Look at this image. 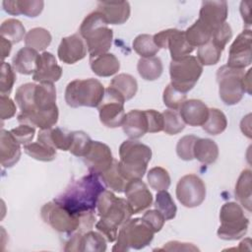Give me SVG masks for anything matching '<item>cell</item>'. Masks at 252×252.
Here are the masks:
<instances>
[{
  "mask_svg": "<svg viewBox=\"0 0 252 252\" xmlns=\"http://www.w3.org/2000/svg\"><path fill=\"white\" fill-rule=\"evenodd\" d=\"M184 32L187 41L193 47H200L204 45L213 36V32L199 20H197Z\"/></svg>",
  "mask_w": 252,
  "mask_h": 252,
  "instance_id": "obj_35",
  "label": "cell"
},
{
  "mask_svg": "<svg viewBox=\"0 0 252 252\" xmlns=\"http://www.w3.org/2000/svg\"><path fill=\"white\" fill-rule=\"evenodd\" d=\"M206 185L196 174L182 176L176 185L177 200L186 208L200 206L206 198Z\"/></svg>",
  "mask_w": 252,
  "mask_h": 252,
  "instance_id": "obj_13",
  "label": "cell"
},
{
  "mask_svg": "<svg viewBox=\"0 0 252 252\" xmlns=\"http://www.w3.org/2000/svg\"><path fill=\"white\" fill-rule=\"evenodd\" d=\"M38 55L37 51L27 46L23 47L13 57L12 67L23 75L33 74L36 69Z\"/></svg>",
  "mask_w": 252,
  "mask_h": 252,
  "instance_id": "obj_28",
  "label": "cell"
},
{
  "mask_svg": "<svg viewBox=\"0 0 252 252\" xmlns=\"http://www.w3.org/2000/svg\"><path fill=\"white\" fill-rule=\"evenodd\" d=\"M227 126V120L224 113L218 108H209V116L202 128L210 135H219L222 133Z\"/></svg>",
  "mask_w": 252,
  "mask_h": 252,
  "instance_id": "obj_38",
  "label": "cell"
},
{
  "mask_svg": "<svg viewBox=\"0 0 252 252\" xmlns=\"http://www.w3.org/2000/svg\"><path fill=\"white\" fill-rule=\"evenodd\" d=\"M4 10L13 16L25 15L29 18L37 17L43 10V1H27V0H9L2 2Z\"/></svg>",
  "mask_w": 252,
  "mask_h": 252,
  "instance_id": "obj_27",
  "label": "cell"
},
{
  "mask_svg": "<svg viewBox=\"0 0 252 252\" xmlns=\"http://www.w3.org/2000/svg\"><path fill=\"white\" fill-rule=\"evenodd\" d=\"M148 120V132L157 133L163 129V117L162 114L155 109L145 110Z\"/></svg>",
  "mask_w": 252,
  "mask_h": 252,
  "instance_id": "obj_50",
  "label": "cell"
},
{
  "mask_svg": "<svg viewBox=\"0 0 252 252\" xmlns=\"http://www.w3.org/2000/svg\"><path fill=\"white\" fill-rule=\"evenodd\" d=\"M62 76V68L57 64L55 56L47 51L38 55L37 65L32 79L39 84H53Z\"/></svg>",
  "mask_w": 252,
  "mask_h": 252,
  "instance_id": "obj_20",
  "label": "cell"
},
{
  "mask_svg": "<svg viewBox=\"0 0 252 252\" xmlns=\"http://www.w3.org/2000/svg\"><path fill=\"white\" fill-rule=\"evenodd\" d=\"M222 50L215 41L210 39L207 43L198 47L197 59L202 66L215 65L220 61Z\"/></svg>",
  "mask_w": 252,
  "mask_h": 252,
  "instance_id": "obj_39",
  "label": "cell"
},
{
  "mask_svg": "<svg viewBox=\"0 0 252 252\" xmlns=\"http://www.w3.org/2000/svg\"><path fill=\"white\" fill-rule=\"evenodd\" d=\"M179 115L189 126H202L208 119L209 108L200 99H186L179 108Z\"/></svg>",
  "mask_w": 252,
  "mask_h": 252,
  "instance_id": "obj_22",
  "label": "cell"
},
{
  "mask_svg": "<svg viewBox=\"0 0 252 252\" xmlns=\"http://www.w3.org/2000/svg\"><path fill=\"white\" fill-rule=\"evenodd\" d=\"M11 133L21 145H27L32 141L34 137L35 129L32 126H30L27 124H21L20 126L13 128L11 130Z\"/></svg>",
  "mask_w": 252,
  "mask_h": 252,
  "instance_id": "obj_49",
  "label": "cell"
},
{
  "mask_svg": "<svg viewBox=\"0 0 252 252\" xmlns=\"http://www.w3.org/2000/svg\"><path fill=\"white\" fill-rule=\"evenodd\" d=\"M154 233V230L143 219H129L121 225L112 251L143 249L152 242Z\"/></svg>",
  "mask_w": 252,
  "mask_h": 252,
  "instance_id": "obj_6",
  "label": "cell"
},
{
  "mask_svg": "<svg viewBox=\"0 0 252 252\" xmlns=\"http://www.w3.org/2000/svg\"><path fill=\"white\" fill-rule=\"evenodd\" d=\"M252 62V35L249 29L243 30L229 47L227 66L242 69Z\"/></svg>",
  "mask_w": 252,
  "mask_h": 252,
  "instance_id": "obj_15",
  "label": "cell"
},
{
  "mask_svg": "<svg viewBox=\"0 0 252 252\" xmlns=\"http://www.w3.org/2000/svg\"><path fill=\"white\" fill-rule=\"evenodd\" d=\"M123 132L131 139L136 140L148 132V120L145 111L133 109L127 112L122 122Z\"/></svg>",
  "mask_w": 252,
  "mask_h": 252,
  "instance_id": "obj_25",
  "label": "cell"
},
{
  "mask_svg": "<svg viewBox=\"0 0 252 252\" xmlns=\"http://www.w3.org/2000/svg\"><path fill=\"white\" fill-rule=\"evenodd\" d=\"M105 187L98 174L90 172L73 181L54 200L82 220L83 217L94 213L98 197Z\"/></svg>",
  "mask_w": 252,
  "mask_h": 252,
  "instance_id": "obj_2",
  "label": "cell"
},
{
  "mask_svg": "<svg viewBox=\"0 0 252 252\" xmlns=\"http://www.w3.org/2000/svg\"><path fill=\"white\" fill-rule=\"evenodd\" d=\"M155 208L158 210L165 219V220H169L175 218L177 208L172 200L171 195L166 190L158 191L156 196Z\"/></svg>",
  "mask_w": 252,
  "mask_h": 252,
  "instance_id": "obj_40",
  "label": "cell"
},
{
  "mask_svg": "<svg viewBox=\"0 0 252 252\" xmlns=\"http://www.w3.org/2000/svg\"><path fill=\"white\" fill-rule=\"evenodd\" d=\"M251 71H252V69H249L246 73H244V76H243V87H244V92H245V93H247L248 94H251V80H250Z\"/></svg>",
  "mask_w": 252,
  "mask_h": 252,
  "instance_id": "obj_58",
  "label": "cell"
},
{
  "mask_svg": "<svg viewBox=\"0 0 252 252\" xmlns=\"http://www.w3.org/2000/svg\"><path fill=\"white\" fill-rule=\"evenodd\" d=\"M119 169L128 180L142 179L152 158V150L149 146L136 141L126 140L119 148Z\"/></svg>",
  "mask_w": 252,
  "mask_h": 252,
  "instance_id": "obj_4",
  "label": "cell"
},
{
  "mask_svg": "<svg viewBox=\"0 0 252 252\" xmlns=\"http://www.w3.org/2000/svg\"><path fill=\"white\" fill-rule=\"evenodd\" d=\"M105 89L102 84L94 78L74 80L65 90L66 103L71 107H97L104 96Z\"/></svg>",
  "mask_w": 252,
  "mask_h": 252,
  "instance_id": "obj_5",
  "label": "cell"
},
{
  "mask_svg": "<svg viewBox=\"0 0 252 252\" xmlns=\"http://www.w3.org/2000/svg\"><path fill=\"white\" fill-rule=\"evenodd\" d=\"M161 114L163 117L162 131H164L166 134L176 135L185 128V123L183 122L179 113L176 112V110L167 109L164 110Z\"/></svg>",
  "mask_w": 252,
  "mask_h": 252,
  "instance_id": "obj_45",
  "label": "cell"
},
{
  "mask_svg": "<svg viewBox=\"0 0 252 252\" xmlns=\"http://www.w3.org/2000/svg\"><path fill=\"white\" fill-rule=\"evenodd\" d=\"M65 251H105L106 241L101 233L89 230L71 236L64 248Z\"/></svg>",
  "mask_w": 252,
  "mask_h": 252,
  "instance_id": "obj_19",
  "label": "cell"
},
{
  "mask_svg": "<svg viewBox=\"0 0 252 252\" xmlns=\"http://www.w3.org/2000/svg\"><path fill=\"white\" fill-rule=\"evenodd\" d=\"M203 72V66L195 56L188 55L179 60H171L169 65L170 85L181 93L191 91Z\"/></svg>",
  "mask_w": 252,
  "mask_h": 252,
  "instance_id": "obj_8",
  "label": "cell"
},
{
  "mask_svg": "<svg viewBox=\"0 0 252 252\" xmlns=\"http://www.w3.org/2000/svg\"><path fill=\"white\" fill-rule=\"evenodd\" d=\"M79 33L85 40L90 59L107 53L111 47L113 31L108 28L102 14L96 10L84 19Z\"/></svg>",
  "mask_w": 252,
  "mask_h": 252,
  "instance_id": "obj_3",
  "label": "cell"
},
{
  "mask_svg": "<svg viewBox=\"0 0 252 252\" xmlns=\"http://www.w3.org/2000/svg\"><path fill=\"white\" fill-rule=\"evenodd\" d=\"M137 70L142 79L146 81H155L161 76L163 66L160 58L156 56L140 58L137 64Z\"/></svg>",
  "mask_w": 252,
  "mask_h": 252,
  "instance_id": "obj_33",
  "label": "cell"
},
{
  "mask_svg": "<svg viewBox=\"0 0 252 252\" xmlns=\"http://www.w3.org/2000/svg\"><path fill=\"white\" fill-rule=\"evenodd\" d=\"M92 139L90 136L83 131H74L72 132V143L69 149V152L79 158H84L88 153Z\"/></svg>",
  "mask_w": 252,
  "mask_h": 252,
  "instance_id": "obj_44",
  "label": "cell"
},
{
  "mask_svg": "<svg viewBox=\"0 0 252 252\" xmlns=\"http://www.w3.org/2000/svg\"><path fill=\"white\" fill-rule=\"evenodd\" d=\"M96 11L100 12L109 25H122L130 17L131 9L127 1L122 2H98Z\"/></svg>",
  "mask_w": 252,
  "mask_h": 252,
  "instance_id": "obj_24",
  "label": "cell"
},
{
  "mask_svg": "<svg viewBox=\"0 0 252 252\" xmlns=\"http://www.w3.org/2000/svg\"><path fill=\"white\" fill-rule=\"evenodd\" d=\"M40 216L45 223L61 233H72L80 228L81 218L55 200L42 206Z\"/></svg>",
  "mask_w": 252,
  "mask_h": 252,
  "instance_id": "obj_11",
  "label": "cell"
},
{
  "mask_svg": "<svg viewBox=\"0 0 252 252\" xmlns=\"http://www.w3.org/2000/svg\"><path fill=\"white\" fill-rule=\"evenodd\" d=\"M124 192L132 215L145 211L153 203V195L142 179L130 180Z\"/></svg>",
  "mask_w": 252,
  "mask_h": 252,
  "instance_id": "obj_17",
  "label": "cell"
},
{
  "mask_svg": "<svg viewBox=\"0 0 252 252\" xmlns=\"http://www.w3.org/2000/svg\"><path fill=\"white\" fill-rule=\"evenodd\" d=\"M244 70L230 68L223 65L217 72V82L219 84V94L222 102L226 105L238 103L244 94L243 87Z\"/></svg>",
  "mask_w": 252,
  "mask_h": 252,
  "instance_id": "obj_9",
  "label": "cell"
},
{
  "mask_svg": "<svg viewBox=\"0 0 252 252\" xmlns=\"http://www.w3.org/2000/svg\"><path fill=\"white\" fill-rule=\"evenodd\" d=\"M142 219L151 226L154 232H158L162 228L165 221L164 217L156 209L147 211Z\"/></svg>",
  "mask_w": 252,
  "mask_h": 252,
  "instance_id": "obj_52",
  "label": "cell"
},
{
  "mask_svg": "<svg viewBox=\"0 0 252 252\" xmlns=\"http://www.w3.org/2000/svg\"><path fill=\"white\" fill-rule=\"evenodd\" d=\"M150 186L156 191L167 190L170 185V176L166 169L160 166L153 167L147 175Z\"/></svg>",
  "mask_w": 252,
  "mask_h": 252,
  "instance_id": "obj_43",
  "label": "cell"
},
{
  "mask_svg": "<svg viewBox=\"0 0 252 252\" xmlns=\"http://www.w3.org/2000/svg\"><path fill=\"white\" fill-rule=\"evenodd\" d=\"M37 142L55 150L69 151L72 143V132H66L61 128L40 129Z\"/></svg>",
  "mask_w": 252,
  "mask_h": 252,
  "instance_id": "obj_26",
  "label": "cell"
},
{
  "mask_svg": "<svg viewBox=\"0 0 252 252\" xmlns=\"http://www.w3.org/2000/svg\"><path fill=\"white\" fill-rule=\"evenodd\" d=\"M96 208L100 219L117 228L121 227L132 216L126 199L118 198L106 189L99 195Z\"/></svg>",
  "mask_w": 252,
  "mask_h": 252,
  "instance_id": "obj_10",
  "label": "cell"
},
{
  "mask_svg": "<svg viewBox=\"0 0 252 252\" xmlns=\"http://www.w3.org/2000/svg\"><path fill=\"white\" fill-rule=\"evenodd\" d=\"M20 143L12 135L11 131L2 129L0 135V158L1 165L5 168L15 165L21 157Z\"/></svg>",
  "mask_w": 252,
  "mask_h": 252,
  "instance_id": "obj_23",
  "label": "cell"
},
{
  "mask_svg": "<svg viewBox=\"0 0 252 252\" xmlns=\"http://www.w3.org/2000/svg\"><path fill=\"white\" fill-rule=\"evenodd\" d=\"M83 159L90 172L98 175L106 171L114 160L110 148L106 144L98 141L92 142L91 147Z\"/></svg>",
  "mask_w": 252,
  "mask_h": 252,
  "instance_id": "obj_16",
  "label": "cell"
},
{
  "mask_svg": "<svg viewBox=\"0 0 252 252\" xmlns=\"http://www.w3.org/2000/svg\"><path fill=\"white\" fill-rule=\"evenodd\" d=\"M158 251H198L199 249L191 243L179 242V241H169L163 245V247L158 248Z\"/></svg>",
  "mask_w": 252,
  "mask_h": 252,
  "instance_id": "obj_55",
  "label": "cell"
},
{
  "mask_svg": "<svg viewBox=\"0 0 252 252\" xmlns=\"http://www.w3.org/2000/svg\"><path fill=\"white\" fill-rule=\"evenodd\" d=\"M231 36H232L231 28L227 23H224L213 32V36L211 39L215 41L221 49H224L226 43L229 41Z\"/></svg>",
  "mask_w": 252,
  "mask_h": 252,
  "instance_id": "obj_51",
  "label": "cell"
},
{
  "mask_svg": "<svg viewBox=\"0 0 252 252\" xmlns=\"http://www.w3.org/2000/svg\"><path fill=\"white\" fill-rule=\"evenodd\" d=\"M251 2L250 1H242L240 3V14L244 21L246 27L251 26Z\"/></svg>",
  "mask_w": 252,
  "mask_h": 252,
  "instance_id": "obj_56",
  "label": "cell"
},
{
  "mask_svg": "<svg viewBox=\"0 0 252 252\" xmlns=\"http://www.w3.org/2000/svg\"><path fill=\"white\" fill-rule=\"evenodd\" d=\"M15 100L21 109V124L49 129L57 123L59 112L53 84H23L16 90Z\"/></svg>",
  "mask_w": 252,
  "mask_h": 252,
  "instance_id": "obj_1",
  "label": "cell"
},
{
  "mask_svg": "<svg viewBox=\"0 0 252 252\" xmlns=\"http://www.w3.org/2000/svg\"><path fill=\"white\" fill-rule=\"evenodd\" d=\"M227 13L228 7L225 1H203L198 20L214 32L225 23Z\"/></svg>",
  "mask_w": 252,
  "mask_h": 252,
  "instance_id": "obj_18",
  "label": "cell"
},
{
  "mask_svg": "<svg viewBox=\"0 0 252 252\" xmlns=\"http://www.w3.org/2000/svg\"><path fill=\"white\" fill-rule=\"evenodd\" d=\"M133 49L141 58L154 57L159 50V48L155 44L154 37L151 34H139L133 40Z\"/></svg>",
  "mask_w": 252,
  "mask_h": 252,
  "instance_id": "obj_41",
  "label": "cell"
},
{
  "mask_svg": "<svg viewBox=\"0 0 252 252\" xmlns=\"http://www.w3.org/2000/svg\"><path fill=\"white\" fill-rule=\"evenodd\" d=\"M0 34L10 42L18 43L25 39L26 30L23 24L17 19H8L1 24Z\"/></svg>",
  "mask_w": 252,
  "mask_h": 252,
  "instance_id": "obj_37",
  "label": "cell"
},
{
  "mask_svg": "<svg viewBox=\"0 0 252 252\" xmlns=\"http://www.w3.org/2000/svg\"><path fill=\"white\" fill-rule=\"evenodd\" d=\"M15 81H16V75H15L14 68L9 63L3 62L1 66V78H0L1 95L10 94Z\"/></svg>",
  "mask_w": 252,
  "mask_h": 252,
  "instance_id": "obj_47",
  "label": "cell"
},
{
  "mask_svg": "<svg viewBox=\"0 0 252 252\" xmlns=\"http://www.w3.org/2000/svg\"><path fill=\"white\" fill-rule=\"evenodd\" d=\"M1 52H2V58L5 59L7 56H9L11 49H12V42L7 40L6 38L1 36Z\"/></svg>",
  "mask_w": 252,
  "mask_h": 252,
  "instance_id": "obj_57",
  "label": "cell"
},
{
  "mask_svg": "<svg viewBox=\"0 0 252 252\" xmlns=\"http://www.w3.org/2000/svg\"><path fill=\"white\" fill-rule=\"evenodd\" d=\"M50 32L43 28H33L30 30L25 36V44L35 51H42L51 43Z\"/></svg>",
  "mask_w": 252,
  "mask_h": 252,
  "instance_id": "obj_36",
  "label": "cell"
},
{
  "mask_svg": "<svg viewBox=\"0 0 252 252\" xmlns=\"http://www.w3.org/2000/svg\"><path fill=\"white\" fill-rule=\"evenodd\" d=\"M104 185L110 190H113L118 193H122L125 190L127 183L129 182L121 173L119 169L118 160L114 159L111 166L101 174H99Z\"/></svg>",
  "mask_w": 252,
  "mask_h": 252,
  "instance_id": "obj_32",
  "label": "cell"
},
{
  "mask_svg": "<svg viewBox=\"0 0 252 252\" xmlns=\"http://www.w3.org/2000/svg\"><path fill=\"white\" fill-rule=\"evenodd\" d=\"M220 225L218 236L223 240H236L241 238L248 229L249 220L244 215L240 205L227 202L222 205L220 212Z\"/></svg>",
  "mask_w": 252,
  "mask_h": 252,
  "instance_id": "obj_7",
  "label": "cell"
},
{
  "mask_svg": "<svg viewBox=\"0 0 252 252\" xmlns=\"http://www.w3.org/2000/svg\"><path fill=\"white\" fill-rule=\"evenodd\" d=\"M251 170L244 169L235 184V198L248 212L251 211Z\"/></svg>",
  "mask_w": 252,
  "mask_h": 252,
  "instance_id": "obj_31",
  "label": "cell"
},
{
  "mask_svg": "<svg viewBox=\"0 0 252 252\" xmlns=\"http://www.w3.org/2000/svg\"><path fill=\"white\" fill-rule=\"evenodd\" d=\"M194 158L204 164H212L219 158V147L208 138H198L194 145Z\"/></svg>",
  "mask_w": 252,
  "mask_h": 252,
  "instance_id": "obj_30",
  "label": "cell"
},
{
  "mask_svg": "<svg viewBox=\"0 0 252 252\" xmlns=\"http://www.w3.org/2000/svg\"><path fill=\"white\" fill-rule=\"evenodd\" d=\"M198 137L195 135H186L179 139L176 145V154L183 160H192L194 158V145Z\"/></svg>",
  "mask_w": 252,
  "mask_h": 252,
  "instance_id": "obj_48",
  "label": "cell"
},
{
  "mask_svg": "<svg viewBox=\"0 0 252 252\" xmlns=\"http://www.w3.org/2000/svg\"><path fill=\"white\" fill-rule=\"evenodd\" d=\"M125 99L113 88L105 89L104 96L97 106L100 122L108 128H116L122 125L125 111Z\"/></svg>",
  "mask_w": 252,
  "mask_h": 252,
  "instance_id": "obj_12",
  "label": "cell"
},
{
  "mask_svg": "<svg viewBox=\"0 0 252 252\" xmlns=\"http://www.w3.org/2000/svg\"><path fill=\"white\" fill-rule=\"evenodd\" d=\"M92 71L99 77H110L120 69L118 58L112 53H104L95 58L90 59Z\"/></svg>",
  "mask_w": 252,
  "mask_h": 252,
  "instance_id": "obj_29",
  "label": "cell"
},
{
  "mask_svg": "<svg viewBox=\"0 0 252 252\" xmlns=\"http://www.w3.org/2000/svg\"><path fill=\"white\" fill-rule=\"evenodd\" d=\"M87 51L88 49L82 36L78 33H74L62 38L58 46L57 55L59 60L63 63L74 64L85 58Z\"/></svg>",
  "mask_w": 252,
  "mask_h": 252,
  "instance_id": "obj_21",
  "label": "cell"
},
{
  "mask_svg": "<svg viewBox=\"0 0 252 252\" xmlns=\"http://www.w3.org/2000/svg\"><path fill=\"white\" fill-rule=\"evenodd\" d=\"M24 151L31 158L40 161H51L56 157V150L39 142L24 145Z\"/></svg>",
  "mask_w": 252,
  "mask_h": 252,
  "instance_id": "obj_42",
  "label": "cell"
},
{
  "mask_svg": "<svg viewBox=\"0 0 252 252\" xmlns=\"http://www.w3.org/2000/svg\"><path fill=\"white\" fill-rule=\"evenodd\" d=\"M153 37L158 48L169 49L171 60L174 61L188 56L194 50V47L187 41L184 31L168 29L156 33Z\"/></svg>",
  "mask_w": 252,
  "mask_h": 252,
  "instance_id": "obj_14",
  "label": "cell"
},
{
  "mask_svg": "<svg viewBox=\"0 0 252 252\" xmlns=\"http://www.w3.org/2000/svg\"><path fill=\"white\" fill-rule=\"evenodd\" d=\"M109 87L116 90L126 101L131 99L136 94L138 90V83L132 75L122 73L115 76L111 80Z\"/></svg>",
  "mask_w": 252,
  "mask_h": 252,
  "instance_id": "obj_34",
  "label": "cell"
},
{
  "mask_svg": "<svg viewBox=\"0 0 252 252\" xmlns=\"http://www.w3.org/2000/svg\"><path fill=\"white\" fill-rule=\"evenodd\" d=\"M95 228L107 239L109 242H113L117 238V227L111 225L103 220H99L95 223Z\"/></svg>",
  "mask_w": 252,
  "mask_h": 252,
  "instance_id": "obj_54",
  "label": "cell"
},
{
  "mask_svg": "<svg viewBox=\"0 0 252 252\" xmlns=\"http://www.w3.org/2000/svg\"><path fill=\"white\" fill-rule=\"evenodd\" d=\"M16 113V104L9 95L0 96V116L2 120L10 119Z\"/></svg>",
  "mask_w": 252,
  "mask_h": 252,
  "instance_id": "obj_53",
  "label": "cell"
},
{
  "mask_svg": "<svg viewBox=\"0 0 252 252\" xmlns=\"http://www.w3.org/2000/svg\"><path fill=\"white\" fill-rule=\"evenodd\" d=\"M186 94L177 91L170 84L166 86L162 95L164 105L172 110L179 109L186 100Z\"/></svg>",
  "mask_w": 252,
  "mask_h": 252,
  "instance_id": "obj_46",
  "label": "cell"
}]
</instances>
